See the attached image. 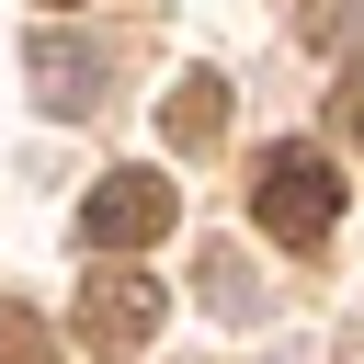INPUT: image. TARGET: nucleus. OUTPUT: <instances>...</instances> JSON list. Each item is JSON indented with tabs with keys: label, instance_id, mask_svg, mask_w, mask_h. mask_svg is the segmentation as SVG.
I'll use <instances>...</instances> for the list:
<instances>
[{
	"label": "nucleus",
	"instance_id": "7ed1b4c3",
	"mask_svg": "<svg viewBox=\"0 0 364 364\" xmlns=\"http://www.w3.org/2000/svg\"><path fill=\"white\" fill-rule=\"evenodd\" d=\"M23 80H34V102H46V114H102L114 57H102V46H80V34H34V46H23Z\"/></svg>",
	"mask_w": 364,
	"mask_h": 364
},
{
	"label": "nucleus",
	"instance_id": "20e7f679",
	"mask_svg": "<svg viewBox=\"0 0 364 364\" xmlns=\"http://www.w3.org/2000/svg\"><path fill=\"white\" fill-rule=\"evenodd\" d=\"M159 273H80V330L91 341H148L159 330Z\"/></svg>",
	"mask_w": 364,
	"mask_h": 364
},
{
	"label": "nucleus",
	"instance_id": "6e6552de",
	"mask_svg": "<svg viewBox=\"0 0 364 364\" xmlns=\"http://www.w3.org/2000/svg\"><path fill=\"white\" fill-rule=\"evenodd\" d=\"M0 364H57V341H46L34 307H0Z\"/></svg>",
	"mask_w": 364,
	"mask_h": 364
},
{
	"label": "nucleus",
	"instance_id": "1a4fd4ad",
	"mask_svg": "<svg viewBox=\"0 0 364 364\" xmlns=\"http://www.w3.org/2000/svg\"><path fill=\"white\" fill-rule=\"evenodd\" d=\"M330 114H341V136H353V148H364V68H353V80H341V91H330Z\"/></svg>",
	"mask_w": 364,
	"mask_h": 364
},
{
	"label": "nucleus",
	"instance_id": "f03ea898",
	"mask_svg": "<svg viewBox=\"0 0 364 364\" xmlns=\"http://www.w3.org/2000/svg\"><path fill=\"white\" fill-rule=\"evenodd\" d=\"M171 216H182V193H171L159 171H102L91 205H80V239H91V250H148Z\"/></svg>",
	"mask_w": 364,
	"mask_h": 364
},
{
	"label": "nucleus",
	"instance_id": "0eeeda50",
	"mask_svg": "<svg viewBox=\"0 0 364 364\" xmlns=\"http://www.w3.org/2000/svg\"><path fill=\"white\" fill-rule=\"evenodd\" d=\"M296 34L307 46H353L364 34V0H296Z\"/></svg>",
	"mask_w": 364,
	"mask_h": 364
},
{
	"label": "nucleus",
	"instance_id": "f257e3e1",
	"mask_svg": "<svg viewBox=\"0 0 364 364\" xmlns=\"http://www.w3.org/2000/svg\"><path fill=\"white\" fill-rule=\"evenodd\" d=\"M250 216L273 228V239H330V216H341V171L318 159V148H262V171H250Z\"/></svg>",
	"mask_w": 364,
	"mask_h": 364
},
{
	"label": "nucleus",
	"instance_id": "39448f33",
	"mask_svg": "<svg viewBox=\"0 0 364 364\" xmlns=\"http://www.w3.org/2000/svg\"><path fill=\"white\" fill-rule=\"evenodd\" d=\"M216 125H228V80L216 68H182V91L159 102V136L171 148H216Z\"/></svg>",
	"mask_w": 364,
	"mask_h": 364
},
{
	"label": "nucleus",
	"instance_id": "423d86ee",
	"mask_svg": "<svg viewBox=\"0 0 364 364\" xmlns=\"http://www.w3.org/2000/svg\"><path fill=\"white\" fill-rule=\"evenodd\" d=\"M193 284H205V307H216V318H262V284H250V262H239V250H205V262H193Z\"/></svg>",
	"mask_w": 364,
	"mask_h": 364
}]
</instances>
